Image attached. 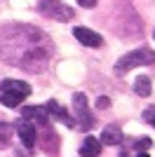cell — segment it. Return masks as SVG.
<instances>
[{
    "mask_svg": "<svg viewBox=\"0 0 155 157\" xmlns=\"http://www.w3.org/2000/svg\"><path fill=\"white\" fill-rule=\"evenodd\" d=\"M143 120H146L150 127H155V108H146V110H143Z\"/></svg>",
    "mask_w": 155,
    "mask_h": 157,
    "instance_id": "cell-14",
    "label": "cell"
},
{
    "mask_svg": "<svg viewBox=\"0 0 155 157\" xmlns=\"http://www.w3.org/2000/svg\"><path fill=\"white\" fill-rule=\"evenodd\" d=\"M47 115H52L57 122H64L66 127H75V120H73L71 115H68V110L61 108L57 101H50V103H47Z\"/></svg>",
    "mask_w": 155,
    "mask_h": 157,
    "instance_id": "cell-9",
    "label": "cell"
},
{
    "mask_svg": "<svg viewBox=\"0 0 155 157\" xmlns=\"http://www.w3.org/2000/svg\"><path fill=\"white\" fill-rule=\"evenodd\" d=\"M101 143L103 145H120L122 143V129L117 124H108L101 131Z\"/></svg>",
    "mask_w": 155,
    "mask_h": 157,
    "instance_id": "cell-10",
    "label": "cell"
},
{
    "mask_svg": "<svg viewBox=\"0 0 155 157\" xmlns=\"http://www.w3.org/2000/svg\"><path fill=\"white\" fill-rule=\"evenodd\" d=\"M14 129H17L21 143H24L26 148H33V145H35V124H33L31 120L19 117V120H17V124H14Z\"/></svg>",
    "mask_w": 155,
    "mask_h": 157,
    "instance_id": "cell-6",
    "label": "cell"
},
{
    "mask_svg": "<svg viewBox=\"0 0 155 157\" xmlns=\"http://www.w3.org/2000/svg\"><path fill=\"white\" fill-rule=\"evenodd\" d=\"M73 35H75V40L80 45H85V47H101L103 45L101 35L94 33V31H89V28H85V26H75L73 28Z\"/></svg>",
    "mask_w": 155,
    "mask_h": 157,
    "instance_id": "cell-8",
    "label": "cell"
},
{
    "mask_svg": "<svg viewBox=\"0 0 155 157\" xmlns=\"http://www.w3.org/2000/svg\"><path fill=\"white\" fill-rule=\"evenodd\" d=\"M136 157H150L148 152H136Z\"/></svg>",
    "mask_w": 155,
    "mask_h": 157,
    "instance_id": "cell-18",
    "label": "cell"
},
{
    "mask_svg": "<svg viewBox=\"0 0 155 157\" xmlns=\"http://www.w3.org/2000/svg\"><path fill=\"white\" fill-rule=\"evenodd\" d=\"M108 105H110V101L106 96H99L97 98V108H108Z\"/></svg>",
    "mask_w": 155,
    "mask_h": 157,
    "instance_id": "cell-16",
    "label": "cell"
},
{
    "mask_svg": "<svg viewBox=\"0 0 155 157\" xmlns=\"http://www.w3.org/2000/svg\"><path fill=\"white\" fill-rule=\"evenodd\" d=\"M78 2H80L82 7H87V10H92V7L97 5V0H78Z\"/></svg>",
    "mask_w": 155,
    "mask_h": 157,
    "instance_id": "cell-17",
    "label": "cell"
},
{
    "mask_svg": "<svg viewBox=\"0 0 155 157\" xmlns=\"http://www.w3.org/2000/svg\"><path fill=\"white\" fill-rule=\"evenodd\" d=\"M134 92L139 96H150V78L148 75H139L134 82Z\"/></svg>",
    "mask_w": 155,
    "mask_h": 157,
    "instance_id": "cell-12",
    "label": "cell"
},
{
    "mask_svg": "<svg viewBox=\"0 0 155 157\" xmlns=\"http://www.w3.org/2000/svg\"><path fill=\"white\" fill-rule=\"evenodd\" d=\"M21 117L31 120L33 124L40 127V129H45V127L50 124V115H47L45 105H31V108H24V110H21Z\"/></svg>",
    "mask_w": 155,
    "mask_h": 157,
    "instance_id": "cell-7",
    "label": "cell"
},
{
    "mask_svg": "<svg viewBox=\"0 0 155 157\" xmlns=\"http://www.w3.org/2000/svg\"><path fill=\"white\" fill-rule=\"evenodd\" d=\"M73 108H75V113H78V127L85 129V131H89L92 127H94V117H92L89 105H87V96H85L82 92L73 94Z\"/></svg>",
    "mask_w": 155,
    "mask_h": 157,
    "instance_id": "cell-5",
    "label": "cell"
},
{
    "mask_svg": "<svg viewBox=\"0 0 155 157\" xmlns=\"http://www.w3.org/2000/svg\"><path fill=\"white\" fill-rule=\"evenodd\" d=\"M52 47L50 38L42 31L24 24L7 26L0 33V56L5 63H12L21 71L28 73H42L50 66L52 59Z\"/></svg>",
    "mask_w": 155,
    "mask_h": 157,
    "instance_id": "cell-1",
    "label": "cell"
},
{
    "mask_svg": "<svg viewBox=\"0 0 155 157\" xmlns=\"http://www.w3.org/2000/svg\"><path fill=\"white\" fill-rule=\"evenodd\" d=\"M101 155V141L94 136H87L80 145V157H97Z\"/></svg>",
    "mask_w": 155,
    "mask_h": 157,
    "instance_id": "cell-11",
    "label": "cell"
},
{
    "mask_svg": "<svg viewBox=\"0 0 155 157\" xmlns=\"http://www.w3.org/2000/svg\"><path fill=\"white\" fill-rule=\"evenodd\" d=\"M150 145H153V143H150V138H141V141H136V152H146Z\"/></svg>",
    "mask_w": 155,
    "mask_h": 157,
    "instance_id": "cell-15",
    "label": "cell"
},
{
    "mask_svg": "<svg viewBox=\"0 0 155 157\" xmlns=\"http://www.w3.org/2000/svg\"><path fill=\"white\" fill-rule=\"evenodd\" d=\"M31 85L21 80H2L0 82V103L7 108H17L24 103V98L31 94Z\"/></svg>",
    "mask_w": 155,
    "mask_h": 157,
    "instance_id": "cell-2",
    "label": "cell"
},
{
    "mask_svg": "<svg viewBox=\"0 0 155 157\" xmlns=\"http://www.w3.org/2000/svg\"><path fill=\"white\" fill-rule=\"evenodd\" d=\"M38 10L45 14L47 19H54V21H68V19H73V14H75L71 7L64 5L61 0H40Z\"/></svg>",
    "mask_w": 155,
    "mask_h": 157,
    "instance_id": "cell-4",
    "label": "cell"
},
{
    "mask_svg": "<svg viewBox=\"0 0 155 157\" xmlns=\"http://www.w3.org/2000/svg\"><path fill=\"white\" fill-rule=\"evenodd\" d=\"M12 129H14L12 124H7V122H0V150L10 145V141H12Z\"/></svg>",
    "mask_w": 155,
    "mask_h": 157,
    "instance_id": "cell-13",
    "label": "cell"
},
{
    "mask_svg": "<svg viewBox=\"0 0 155 157\" xmlns=\"http://www.w3.org/2000/svg\"><path fill=\"white\" fill-rule=\"evenodd\" d=\"M150 63H155V52L141 47V49H134V52L125 54L122 59L115 63L113 71H115L117 75H125L127 71H132V68H136V66H150Z\"/></svg>",
    "mask_w": 155,
    "mask_h": 157,
    "instance_id": "cell-3",
    "label": "cell"
}]
</instances>
